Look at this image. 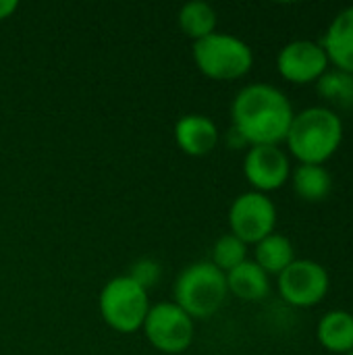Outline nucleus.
I'll return each mask as SVG.
<instances>
[{"label": "nucleus", "mask_w": 353, "mask_h": 355, "mask_svg": "<svg viewBox=\"0 0 353 355\" xmlns=\"http://www.w3.org/2000/svg\"><path fill=\"white\" fill-rule=\"evenodd\" d=\"M277 227V206L266 193L246 191L237 196L229 208L231 235L246 245H256L264 237L273 235Z\"/></svg>", "instance_id": "obj_8"}, {"label": "nucleus", "mask_w": 353, "mask_h": 355, "mask_svg": "<svg viewBox=\"0 0 353 355\" xmlns=\"http://www.w3.org/2000/svg\"><path fill=\"white\" fill-rule=\"evenodd\" d=\"M227 277L210 260L191 262L175 281V304L191 318L214 316L227 300Z\"/></svg>", "instance_id": "obj_3"}, {"label": "nucleus", "mask_w": 353, "mask_h": 355, "mask_svg": "<svg viewBox=\"0 0 353 355\" xmlns=\"http://www.w3.org/2000/svg\"><path fill=\"white\" fill-rule=\"evenodd\" d=\"M225 277H227V291L241 302H262L270 293L268 275L250 258L237 268H233L231 272H227Z\"/></svg>", "instance_id": "obj_13"}, {"label": "nucleus", "mask_w": 353, "mask_h": 355, "mask_svg": "<svg viewBox=\"0 0 353 355\" xmlns=\"http://www.w3.org/2000/svg\"><path fill=\"white\" fill-rule=\"evenodd\" d=\"M193 62L210 79L233 81L250 73L254 52L241 37L214 31L193 42Z\"/></svg>", "instance_id": "obj_4"}, {"label": "nucleus", "mask_w": 353, "mask_h": 355, "mask_svg": "<svg viewBox=\"0 0 353 355\" xmlns=\"http://www.w3.org/2000/svg\"><path fill=\"white\" fill-rule=\"evenodd\" d=\"M329 58L320 42L293 40L277 54V71L285 81L295 85L316 83L329 71Z\"/></svg>", "instance_id": "obj_9"}, {"label": "nucleus", "mask_w": 353, "mask_h": 355, "mask_svg": "<svg viewBox=\"0 0 353 355\" xmlns=\"http://www.w3.org/2000/svg\"><path fill=\"white\" fill-rule=\"evenodd\" d=\"M243 175L252 191L268 196L289 181L291 162L281 146H250L243 158Z\"/></svg>", "instance_id": "obj_10"}, {"label": "nucleus", "mask_w": 353, "mask_h": 355, "mask_svg": "<svg viewBox=\"0 0 353 355\" xmlns=\"http://www.w3.org/2000/svg\"><path fill=\"white\" fill-rule=\"evenodd\" d=\"M177 21H179L181 31L187 37H191L193 42H198V40H202V37L216 31L218 15L208 2L191 0V2H187V4H183L179 8Z\"/></svg>", "instance_id": "obj_17"}, {"label": "nucleus", "mask_w": 353, "mask_h": 355, "mask_svg": "<svg viewBox=\"0 0 353 355\" xmlns=\"http://www.w3.org/2000/svg\"><path fill=\"white\" fill-rule=\"evenodd\" d=\"M141 329L152 347L162 354H183L193 341V318L175 302L152 306Z\"/></svg>", "instance_id": "obj_6"}, {"label": "nucleus", "mask_w": 353, "mask_h": 355, "mask_svg": "<svg viewBox=\"0 0 353 355\" xmlns=\"http://www.w3.org/2000/svg\"><path fill=\"white\" fill-rule=\"evenodd\" d=\"M318 343L322 349L337 355L353 352V314L345 310H331L318 320Z\"/></svg>", "instance_id": "obj_14"}, {"label": "nucleus", "mask_w": 353, "mask_h": 355, "mask_svg": "<svg viewBox=\"0 0 353 355\" xmlns=\"http://www.w3.org/2000/svg\"><path fill=\"white\" fill-rule=\"evenodd\" d=\"M347 355H353V352H350V354H347Z\"/></svg>", "instance_id": "obj_22"}, {"label": "nucleus", "mask_w": 353, "mask_h": 355, "mask_svg": "<svg viewBox=\"0 0 353 355\" xmlns=\"http://www.w3.org/2000/svg\"><path fill=\"white\" fill-rule=\"evenodd\" d=\"M318 96L331 106L337 108H353V75L345 71L329 69L318 81H316Z\"/></svg>", "instance_id": "obj_18"}, {"label": "nucleus", "mask_w": 353, "mask_h": 355, "mask_svg": "<svg viewBox=\"0 0 353 355\" xmlns=\"http://www.w3.org/2000/svg\"><path fill=\"white\" fill-rule=\"evenodd\" d=\"M293 114L289 98L270 83L241 87L231 104L233 129L248 146H281Z\"/></svg>", "instance_id": "obj_1"}, {"label": "nucleus", "mask_w": 353, "mask_h": 355, "mask_svg": "<svg viewBox=\"0 0 353 355\" xmlns=\"http://www.w3.org/2000/svg\"><path fill=\"white\" fill-rule=\"evenodd\" d=\"M277 287L281 297L293 308H312L318 306L329 289L331 277L327 268L316 260L295 258L279 277Z\"/></svg>", "instance_id": "obj_7"}, {"label": "nucleus", "mask_w": 353, "mask_h": 355, "mask_svg": "<svg viewBox=\"0 0 353 355\" xmlns=\"http://www.w3.org/2000/svg\"><path fill=\"white\" fill-rule=\"evenodd\" d=\"M285 144L300 164L325 166L343 144V121L327 106L304 108L293 114Z\"/></svg>", "instance_id": "obj_2"}, {"label": "nucleus", "mask_w": 353, "mask_h": 355, "mask_svg": "<svg viewBox=\"0 0 353 355\" xmlns=\"http://www.w3.org/2000/svg\"><path fill=\"white\" fill-rule=\"evenodd\" d=\"M17 0H0V21L8 19L17 10Z\"/></svg>", "instance_id": "obj_21"}, {"label": "nucleus", "mask_w": 353, "mask_h": 355, "mask_svg": "<svg viewBox=\"0 0 353 355\" xmlns=\"http://www.w3.org/2000/svg\"><path fill=\"white\" fill-rule=\"evenodd\" d=\"M246 260H248V245L231 233L218 237V241L212 248L210 262L225 275L237 268L239 264H243Z\"/></svg>", "instance_id": "obj_19"}, {"label": "nucleus", "mask_w": 353, "mask_h": 355, "mask_svg": "<svg viewBox=\"0 0 353 355\" xmlns=\"http://www.w3.org/2000/svg\"><path fill=\"white\" fill-rule=\"evenodd\" d=\"M102 320L117 333H135L144 327V320L152 308L148 289H144L129 275L110 279L100 291Z\"/></svg>", "instance_id": "obj_5"}, {"label": "nucleus", "mask_w": 353, "mask_h": 355, "mask_svg": "<svg viewBox=\"0 0 353 355\" xmlns=\"http://www.w3.org/2000/svg\"><path fill=\"white\" fill-rule=\"evenodd\" d=\"M291 183L295 193L304 202H322L331 196L333 189V177L322 164H298L295 171H291Z\"/></svg>", "instance_id": "obj_15"}, {"label": "nucleus", "mask_w": 353, "mask_h": 355, "mask_svg": "<svg viewBox=\"0 0 353 355\" xmlns=\"http://www.w3.org/2000/svg\"><path fill=\"white\" fill-rule=\"evenodd\" d=\"M320 44L331 67L353 75V6L343 8L331 21Z\"/></svg>", "instance_id": "obj_12"}, {"label": "nucleus", "mask_w": 353, "mask_h": 355, "mask_svg": "<svg viewBox=\"0 0 353 355\" xmlns=\"http://www.w3.org/2000/svg\"><path fill=\"white\" fill-rule=\"evenodd\" d=\"M129 277L133 281H137L144 289H150L160 281V266H158V262H154L150 258H141L133 264V270Z\"/></svg>", "instance_id": "obj_20"}, {"label": "nucleus", "mask_w": 353, "mask_h": 355, "mask_svg": "<svg viewBox=\"0 0 353 355\" xmlns=\"http://www.w3.org/2000/svg\"><path fill=\"white\" fill-rule=\"evenodd\" d=\"M295 260V250L289 237L273 233L254 245V262L270 277L281 275Z\"/></svg>", "instance_id": "obj_16"}, {"label": "nucleus", "mask_w": 353, "mask_h": 355, "mask_svg": "<svg viewBox=\"0 0 353 355\" xmlns=\"http://www.w3.org/2000/svg\"><path fill=\"white\" fill-rule=\"evenodd\" d=\"M175 141L189 156H206L218 144V127L206 114H183L175 123Z\"/></svg>", "instance_id": "obj_11"}]
</instances>
